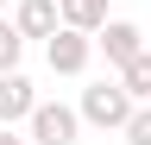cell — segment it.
Returning a JSON list of instances; mask_svg holds the SVG:
<instances>
[{"label": "cell", "mask_w": 151, "mask_h": 145, "mask_svg": "<svg viewBox=\"0 0 151 145\" xmlns=\"http://www.w3.org/2000/svg\"><path fill=\"white\" fill-rule=\"evenodd\" d=\"M0 6H6V0H0Z\"/></svg>", "instance_id": "cell-12"}, {"label": "cell", "mask_w": 151, "mask_h": 145, "mask_svg": "<svg viewBox=\"0 0 151 145\" xmlns=\"http://www.w3.org/2000/svg\"><path fill=\"white\" fill-rule=\"evenodd\" d=\"M120 82H126L139 101H151V50H139V57H132V63L120 69Z\"/></svg>", "instance_id": "cell-8"}, {"label": "cell", "mask_w": 151, "mask_h": 145, "mask_svg": "<svg viewBox=\"0 0 151 145\" xmlns=\"http://www.w3.org/2000/svg\"><path fill=\"white\" fill-rule=\"evenodd\" d=\"M0 145H25V139H19V133H13V126H0Z\"/></svg>", "instance_id": "cell-11"}, {"label": "cell", "mask_w": 151, "mask_h": 145, "mask_svg": "<svg viewBox=\"0 0 151 145\" xmlns=\"http://www.w3.org/2000/svg\"><path fill=\"white\" fill-rule=\"evenodd\" d=\"M44 57L57 76H82L88 57H94V32H76V25H57L50 38H44Z\"/></svg>", "instance_id": "cell-2"}, {"label": "cell", "mask_w": 151, "mask_h": 145, "mask_svg": "<svg viewBox=\"0 0 151 145\" xmlns=\"http://www.w3.org/2000/svg\"><path fill=\"white\" fill-rule=\"evenodd\" d=\"M94 44L107 50V63H120V69H126V63H132V57L145 50V32L132 25V19H107L101 32H94Z\"/></svg>", "instance_id": "cell-4"}, {"label": "cell", "mask_w": 151, "mask_h": 145, "mask_svg": "<svg viewBox=\"0 0 151 145\" xmlns=\"http://www.w3.org/2000/svg\"><path fill=\"white\" fill-rule=\"evenodd\" d=\"M57 25H63V6L57 0H19V32L25 38H50Z\"/></svg>", "instance_id": "cell-6"}, {"label": "cell", "mask_w": 151, "mask_h": 145, "mask_svg": "<svg viewBox=\"0 0 151 145\" xmlns=\"http://www.w3.org/2000/svg\"><path fill=\"white\" fill-rule=\"evenodd\" d=\"M32 107H38L32 82L19 76V69H0V126H19V120H32Z\"/></svg>", "instance_id": "cell-5"}, {"label": "cell", "mask_w": 151, "mask_h": 145, "mask_svg": "<svg viewBox=\"0 0 151 145\" xmlns=\"http://www.w3.org/2000/svg\"><path fill=\"white\" fill-rule=\"evenodd\" d=\"M132 114H139V95H132L126 82H94V88H82V120H88V126L126 133Z\"/></svg>", "instance_id": "cell-1"}, {"label": "cell", "mask_w": 151, "mask_h": 145, "mask_svg": "<svg viewBox=\"0 0 151 145\" xmlns=\"http://www.w3.org/2000/svg\"><path fill=\"white\" fill-rule=\"evenodd\" d=\"M63 25H76V32H101V25H107V0H63Z\"/></svg>", "instance_id": "cell-7"}, {"label": "cell", "mask_w": 151, "mask_h": 145, "mask_svg": "<svg viewBox=\"0 0 151 145\" xmlns=\"http://www.w3.org/2000/svg\"><path fill=\"white\" fill-rule=\"evenodd\" d=\"M19 57H25V32H19V19L13 25L0 19V69H19Z\"/></svg>", "instance_id": "cell-9"}, {"label": "cell", "mask_w": 151, "mask_h": 145, "mask_svg": "<svg viewBox=\"0 0 151 145\" xmlns=\"http://www.w3.org/2000/svg\"><path fill=\"white\" fill-rule=\"evenodd\" d=\"M126 145H151V101H139V114L126 120Z\"/></svg>", "instance_id": "cell-10"}, {"label": "cell", "mask_w": 151, "mask_h": 145, "mask_svg": "<svg viewBox=\"0 0 151 145\" xmlns=\"http://www.w3.org/2000/svg\"><path fill=\"white\" fill-rule=\"evenodd\" d=\"M76 133H82V107H63V101L32 107V139L38 145H76Z\"/></svg>", "instance_id": "cell-3"}]
</instances>
